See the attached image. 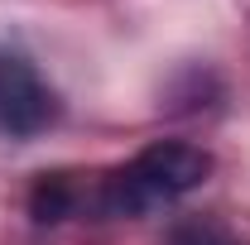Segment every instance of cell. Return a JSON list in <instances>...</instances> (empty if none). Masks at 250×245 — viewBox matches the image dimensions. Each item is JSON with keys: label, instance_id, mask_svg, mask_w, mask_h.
Returning a JSON list of instances; mask_svg holds the SVG:
<instances>
[{"label": "cell", "instance_id": "1", "mask_svg": "<svg viewBox=\"0 0 250 245\" xmlns=\"http://www.w3.org/2000/svg\"><path fill=\"white\" fill-rule=\"evenodd\" d=\"M217 159L202 144L188 140H154L149 149H140L130 163H121L116 173H106L92 192V212L101 216H149L159 207L183 202L188 192L212 178Z\"/></svg>", "mask_w": 250, "mask_h": 245}, {"label": "cell", "instance_id": "4", "mask_svg": "<svg viewBox=\"0 0 250 245\" xmlns=\"http://www.w3.org/2000/svg\"><path fill=\"white\" fill-rule=\"evenodd\" d=\"M168 245H246V241H241L231 226L212 221V216H192L183 226H173V241Z\"/></svg>", "mask_w": 250, "mask_h": 245}, {"label": "cell", "instance_id": "3", "mask_svg": "<svg viewBox=\"0 0 250 245\" xmlns=\"http://www.w3.org/2000/svg\"><path fill=\"white\" fill-rule=\"evenodd\" d=\"M82 207H92V192H82V183L72 173H43L29 192V216L39 226H58L67 216H77Z\"/></svg>", "mask_w": 250, "mask_h": 245}, {"label": "cell", "instance_id": "2", "mask_svg": "<svg viewBox=\"0 0 250 245\" xmlns=\"http://www.w3.org/2000/svg\"><path fill=\"white\" fill-rule=\"evenodd\" d=\"M58 121V96L24 58H0V130L10 140H34Z\"/></svg>", "mask_w": 250, "mask_h": 245}]
</instances>
